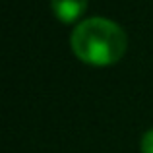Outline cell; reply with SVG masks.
I'll return each instance as SVG.
<instances>
[{"mask_svg": "<svg viewBox=\"0 0 153 153\" xmlns=\"http://www.w3.org/2000/svg\"><path fill=\"white\" fill-rule=\"evenodd\" d=\"M70 45L82 62L91 66H111L124 56L128 37L118 23L95 16L76 25Z\"/></svg>", "mask_w": 153, "mask_h": 153, "instance_id": "1", "label": "cell"}, {"mask_svg": "<svg viewBox=\"0 0 153 153\" xmlns=\"http://www.w3.org/2000/svg\"><path fill=\"white\" fill-rule=\"evenodd\" d=\"M54 16L64 23H72L85 12L87 0H51Z\"/></svg>", "mask_w": 153, "mask_h": 153, "instance_id": "2", "label": "cell"}, {"mask_svg": "<svg viewBox=\"0 0 153 153\" xmlns=\"http://www.w3.org/2000/svg\"><path fill=\"white\" fill-rule=\"evenodd\" d=\"M140 147H142V153H153V128L143 134Z\"/></svg>", "mask_w": 153, "mask_h": 153, "instance_id": "3", "label": "cell"}]
</instances>
